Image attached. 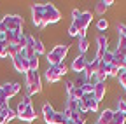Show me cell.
<instances>
[{
  "label": "cell",
  "mask_w": 126,
  "mask_h": 124,
  "mask_svg": "<svg viewBox=\"0 0 126 124\" xmlns=\"http://www.w3.org/2000/svg\"><path fill=\"white\" fill-rule=\"evenodd\" d=\"M67 53H68V45H65V44H63V45H54V49L47 53V63H49V67L63 63Z\"/></svg>",
  "instance_id": "1"
},
{
  "label": "cell",
  "mask_w": 126,
  "mask_h": 124,
  "mask_svg": "<svg viewBox=\"0 0 126 124\" xmlns=\"http://www.w3.org/2000/svg\"><path fill=\"white\" fill-rule=\"evenodd\" d=\"M26 86H28V95H35V93H40L42 89V82H40V75L33 70L26 72Z\"/></svg>",
  "instance_id": "2"
},
{
  "label": "cell",
  "mask_w": 126,
  "mask_h": 124,
  "mask_svg": "<svg viewBox=\"0 0 126 124\" xmlns=\"http://www.w3.org/2000/svg\"><path fill=\"white\" fill-rule=\"evenodd\" d=\"M91 12H88V11H84L82 14H81V18H77V19H74L72 21V25L77 28V32H79V39L81 37H86V30H88V26H89V23H91Z\"/></svg>",
  "instance_id": "3"
},
{
  "label": "cell",
  "mask_w": 126,
  "mask_h": 124,
  "mask_svg": "<svg viewBox=\"0 0 126 124\" xmlns=\"http://www.w3.org/2000/svg\"><path fill=\"white\" fill-rule=\"evenodd\" d=\"M60 19H61L60 11L53 4H44V26L51 23H58Z\"/></svg>",
  "instance_id": "4"
},
{
  "label": "cell",
  "mask_w": 126,
  "mask_h": 124,
  "mask_svg": "<svg viewBox=\"0 0 126 124\" xmlns=\"http://www.w3.org/2000/svg\"><path fill=\"white\" fill-rule=\"evenodd\" d=\"M2 23L7 28V32H21V28L25 25V21H23L21 16H5L2 19Z\"/></svg>",
  "instance_id": "5"
},
{
  "label": "cell",
  "mask_w": 126,
  "mask_h": 124,
  "mask_svg": "<svg viewBox=\"0 0 126 124\" xmlns=\"http://www.w3.org/2000/svg\"><path fill=\"white\" fill-rule=\"evenodd\" d=\"M32 19L39 28H44V4L32 5Z\"/></svg>",
  "instance_id": "6"
},
{
  "label": "cell",
  "mask_w": 126,
  "mask_h": 124,
  "mask_svg": "<svg viewBox=\"0 0 126 124\" xmlns=\"http://www.w3.org/2000/svg\"><path fill=\"white\" fill-rule=\"evenodd\" d=\"M12 65H14L16 70L21 72V73H26V72L30 70V67H28V58L25 56V53L16 54V56L12 58Z\"/></svg>",
  "instance_id": "7"
},
{
  "label": "cell",
  "mask_w": 126,
  "mask_h": 124,
  "mask_svg": "<svg viewBox=\"0 0 126 124\" xmlns=\"http://www.w3.org/2000/svg\"><path fill=\"white\" fill-rule=\"evenodd\" d=\"M86 67H88V59L84 54H79L75 56V59L72 61V70L75 73H81V72H86Z\"/></svg>",
  "instance_id": "8"
},
{
  "label": "cell",
  "mask_w": 126,
  "mask_h": 124,
  "mask_svg": "<svg viewBox=\"0 0 126 124\" xmlns=\"http://www.w3.org/2000/svg\"><path fill=\"white\" fill-rule=\"evenodd\" d=\"M19 84L18 82H9V84H4L2 86V93H4V96L9 100V98H12L14 95H18L19 93Z\"/></svg>",
  "instance_id": "9"
},
{
  "label": "cell",
  "mask_w": 126,
  "mask_h": 124,
  "mask_svg": "<svg viewBox=\"0 0 126 124\" xmlns=\"http://www.w3.org/2000/svg\"><path fill=\"white\" fill-rule=\"evenodd\" d=\"M60 77H61V72H60V67H58V65L47 67V70H46V79H47V82H56V81H60Z\"/></svg>",
  "instance_id": "10"
},
{
  "label": "cell",
  "mask_w": 126,
  "mask_h": 124,
  "mask_svg": "<svg viewBox=\"0 0 126 124\" xmlns=\"http://www.w3.org/2000/svg\"><path fill=\"white\" fill-rule=\"evenodd\" d=\"M21 37H23V33H21V32H5L4 40H5V44H7V45H18V44H19V40H21Z\"/></svg>",
  "instance_id": "11"
},
{
  "label": "cell",
  "mask_w": 126,
  "mask_h": 124,
  "mask_svg": "<svg viewBox=\"0 0 126 124\" xmlns=\"http://www.w3.org/2000/svg\"><path fill=\"white\" fill-rule=\"evenodd\" d=\"M105 91H107V86H105V81H100L94 84V89H93V95H94V100L96 101H102L105 98Z\"/></svg>",
  "instance_id": "12"
},
{
  "label": "cell",
  "mask_w": 126,
  "mask_h": 124,
  "mask_svg": "<svg viewBox=\"0 0 126 124\" xmlns=\"http://www.w3.org/2000/svg\"><path fill=\"white\" fill-rule=\"evenodd\" d=\"M42 114H44V121H46L47 124H54V115H56V112H54V108H53L49 103H46V105L42 107Z\"/></svg>",
  "instance_id": "13"
},
{
  "label": "cell",
  "mask_w": 126,
  "mask_h": 124,
  "mask_svg": "<svg viewBox=\"0 0 126 124\" xmlns=\"http://www.w3.org/2000/svg\"><path fill=\"white\" fill-rule=\"evenodd\" d=\"M107 42H109V39H107L105 35H98V39H96V44H98L96 59H100V61H102V56H103V53L107 51Z\"/></svg>",
  "instance_id": "14"
},
{
  "label": "cell",
  "mask_w": 126,
  "mask_h": 124,
  "mask_svg": "<svg viewBox=\"0 0 126 124\" xmlns=\"http://www.w3.org/2000/svg\"><path fill=\"white\" fill-rule=\"evenodd\" d=\"M23 53H25L26 58L35 56V39L32 35H26V45H25V51Z\"/></svg>",
  "instance_id": "15"
},
{
  "label": "cell",
  "mask_w": 126,
  "mask_h": 124,
  "mask_svg": "<svg viewBox=\"0 0 126 124\" xmlns=\"http://www.w3.org/2000/svg\"><path fill=\"white\" fill-rule=\"evenodd\" d=\"M16 117V112H12L11 108H9V105L7 107H4L2 110H0V124H7L9 121H12Z\"/></svg>",
  "instance_id": "16"
},
{
  "label": "cell",
  "mask_w": 126,
  "mask_h": 124,
  "mask_svg": "<svg viewBox=\"0 0 126 124\" xmlns=\"http://www.w3.org/2000/svg\"><path fill=\"white\" fill-rule=\"evenodd\" d=\"M21 121H25V122H32L35 119V110H33V107L32 105H26V108L23 110V114L21 115H18Z\"/></svg>",
  "instance_id": "17"
},
{
  "label": "cell",
  "mask_w": 126,
  "mask_h": 124,
  "mask_svg": "<svg viewBox=\"0 0 126 124\" xmlns=\"http://www.w3.org/2000/svg\"><path fill=\"white\" fill-rule=\"evenodd\" d=\"M112 65H114V67H117V68H124V67H126V54H121V53L114 51Z\"/></svg>",
  "instance_id": "18"
},
{
  "label": "cell",
  "mask_w": 126,
  "mask_h": 124,
  "mask_svg": "<svg viewBox=\"0 0 126 124\" xmlns=\"http://www.w3.org/2000/svg\"><path fill=\"white\" fill-rule=\"evenodd\" d=\"M100 63H102V61L96 59V58H94L91 63H88V67H86V75H96V73H98V68H100Z\"/></svg>",
  "instance_id": "19"
},
{
  "label": "cell",
  "mask_w": 126,
  "mask_h": 124,
  "mask_svg": "<svg viewBox=\"0 0 126 124\" xmlns=\"http://www.w3.org/2000/svg\"><path fill=\"white\" fill-rule=\"evenodd\" d=\"M112 117H114V110L105 108V110L100 114V117H98V124H109L110 121H112Z\"/></svg>",
  "instance_id": "20"
},
{
  "label": "cell",
  "mask_w": 126,
  "mask_h": 124,
  "mask_svg": "<svg viewBox=\"0 0 126 124\" xmlns=\"http://www.w3.org/2000/svg\"><path fill=\"white\" fill-rule=\"evenodd\" d=\"M110 68H112V65H105V63H100V68H98V79L100 81H105L107 77L110 75Z\"/></svg>",
  "instance_id": "21"
},
{
  "label": "cell",
  "mask_w": 126,
  "mask_h": 124,
  "mask_svg": "<svg viewBox=\"0 0 126 124\" xmlns=\"http://www.w3.org/2000/svg\"><path fill=\"white\" fill-rule=\"evenodd\" d=\"M72 84H74V87H82L84 84H88V75H86V72H81V73H77L75 81H74Z\"/></svg>",
  "instance_id": "22"
},
{
  "label": "cell",
  "mask_w": 126,
  "mask_h": 124,
  "mask_svg": "<svg viewBox=\"0 0 126 124\" xmlns=\"http://www.w3.org/2000/svg\"><path fill=\"white\" fill-rule=\"evenodd\" d=\"M82 96H84V91H82V87H74L72 89V93L68 95V98L70 100H82Z\"/></svg>",
  "instance_id": "23"
},
{
  "label": "cell",
  "mask_w": 126,
  "mask_h": 124,
  "mask_svg": "<svg viewBox=\"0 0 126 124\" xmlns=\"http://www.w3.org/2000/svg\"><path fill=\"white\" fill-rule=\"evenodd\" d=\"M77 47H79V51H81V54H84V53L89 49V40H88V37H81V39H79Z\"/></svg>",
  "instance_id": "24"
},
{
  "label": "cell",
  "mask_w": 126,
  "mask_h": 124,
  "mask_svg": "<svg viewBox=\"0 0 126 124\" xmlns=\"http://www.w3.org/2000/svg\"><path fill=\"white\" fill-rule=\"evenodd\" d=\"M112 122H114V124H124V122H126V115H124L123 112L116 110V112H114V117H112Z\"/></svg>",
  "instance_id": "25"
},
{
  "label": "cell",
  "mask_w": 126,
  "mask_h": 124,
  "mask_svg": "<svg viewBox=\"0 0 126 124\" xmlns=\"http://www.w3.org/2000/svg\"><path fill=\"white\" fill-rule=\"evenodd\" d=\"M28 67H30V70L37 72V68H39V56L37 54L32 56V58H28Z\"/></svg>",
  "instance_id": "26"
},
{
  "label": "cell",
  "mask_w": 126,
  "mask_h": 124,
  "mask_svg": "<svg viewBox=\"0 0 126 124\" xmlns=\"http://www.w3.org/2000/svg\"><path fill=\"white\" fill-rule=\"evenodd\" d=\"M112 59H114V53H110V51H105L103 56H102V63L105 65H112Z\"/></svg>",
  "instance_id": "27"
},
{
  "label": "cell",
  "mask_w": 126,
  "mask_h": 124,
  "mask_svg": "<svg viewBox=\"0 0 126 124\" xmlns=\"http://www.w3.org/2000/svg\"><path fill=\"white\" fill-rule=\"evenodd\" d=\"M65 108H67V110H70L72 114H74V112H77V110H79V108H77V100H70V98H68V101H67V107H65Z\"/></svg>",
  "instance_id": "28"
},
{
  "label": "cell",
  "mask_w": 126,
  "mask_h": 124,
  "mask_svg": "<svg viewBox=\"0 0 126 124\" xmlns=\"http://www.w3.org/2000/svg\"><path fill=\"white\" fill-rule=\"evenodd\" d=\"M77 108H79V112H81V114H86V112L89 110L88 101H84V100H79V101H77Z\"/></svg>",
  "instance_id": "29"
},
{
  "label": "cell",
  "mask_w": 126,
  "mask_h": 124,
  "mask_svg": "<svg viewBox=\"0 0 126 124\" xmlns=\"http://www.w3.org/2000/svg\"><path fill=\"white\" fill-rule=\"evenodd\" d=\"M0 58H7V44L4 39H0Z\"/></svg>",
  "instance_id": "30"
},
{
  "label": "cell",
  "mask_w": 126,
  "mask_h": 124,
  "mask_svg": "<svg viewBox=\"0 0 126 124\" xmlns=\"http://www.w3.org/2000/svg\"><path fill=\"white\" fill-rule=\"evenodd\" d=\"M44 53V45H42V42L39 40V39H35V54L39 56V54H42Z\"/></svg>",
  "instance_id": "31"
},
{
  "label": "cell",
  "mask_w": 126,
  "mask_h": 124,
  "mask_svg": "<svg viewBox=\"0 0 126 124\" xmlns=\"http://www.w3.org/2000/svg\"><path fill=\"white\" fill-rule=\"evenodd\" d=\"M96 26H98L100 32H103V30H107V28H109V21H107V19H100V21L96 23Z\"/></svg>",
  "instance_id": "32"
},
{
  "label": "cell",
  "mask_w": 126,
  "mask_h": 124,
  "mask_svg": "<svg viewBox=\"0 0 126 124\" xmlns=\"http://www.w3.org/2000/svg\"><path fill=\"white\" fill-rule=\"evenodd\" d=\"M107 9H109V7H107L105 2H98V4H96V12H98V14H103Z\"/></svg>",
  "instance_id": "33"
},
{
  "label": "cell",
  "mask_w": 126,
  "mask_h": 124,
  "mask_svg": "<svg viewBox=\"0 0 126 124\" xmlns=\"http://www.w3.org/2000/svg\"><path fill=\"white\" fill-rule=\"evenodd\" d=\"M4 107H7V98L4 96V93H2V86H0V110H2Z\"/></svg>",
  "instance_id": "34"
},
{
  "label": "cell",
  "mask_w": 126,
  "mask_h": 124,
  "mask_svg": "<svg viewBox=\"0 0 126 124\" xmlns=\"http://www.w3.org/2000/svg\"><path fill=\"white\" fill-rule=\"evenodd\" d=\"M117 110L126 115V101H124V100H119V101H117Z\"/></svg>",
  "instance_id": "35"
},
{
  "label": "cell",
  "mask_w": 126,
  "mask_h": 124,
  "mask_svg": "<svg viewBox=\"0 0 126 124\" xmlns=\"http://www.w3.org/2000/svg\"><path fill=\"white\" fill-rule=\"evenodd\" d=\"M119 82H121V86H123L124 91H126V70H123V73L119 75Z\"/></svg>",
  "instance_id": "36"
},
{
  "label": "cell",
  "mask_w": 126,
  "mask_h": 124,
  "mask_svg": "<svg viewBox=\"0 0 126 124\" xmlns=\"http://www.w3.org/2000/svg\"><path fill=\"white\" fill-rule=\"evenodd\" d=\"M117 32L119 37H126V25H117Z\"/></svg>",
  "instance_id": "37"
},
{
  "label": "cell",
  "mask_w": 126,
  "mask_h": 124,
  "mask_svg": "<svg viewBox=\"0 0 126 124\" xmlns=\"http://www.w3.org/2000/svg\"><path fill=\"white\" fill-rule=\"evenodd\" d=\"M68 33H70V37H77V35H79L77 28H75L74 25H70V28H68Z\"/></svg>",
  "instance_id": "38"
},
{
  "label": "cell",
  "mask_w": 126,
  "mask_h": 124,
  "mask_svg": "<svg viewBox=\"0 0 126 124\" xmlns=\"http://www.w3.org/2000/svg\"><path fill=\"white\" fill-rule=\"evenodd\" d=\"M58 67H60V72H61V75H65V73L68 72V67L65 65V61H63V63H60Z\"/></svg>",
  "instance_id": "39"
},
{
  "label": "cell",
  "mask_w": 126,
  "mask_h": 124,
  "mask_svg": "<svg viewBox=\"0 0 126 124\" xmlns=\"http://www.w3.org/2000/svg\"><path fill=\"white\" fill-rule=\"evenodd\" d=\"M5 32H7V28L4 26V23L0 21V39H4V35H5Z\"/></svg>",
  "instance_id": "40"
},
{
  "label": "cell",
  "mask_w": 126,
  "mask_h": 124,
  "mask_svg": "<svg viewBox=\"0 0 126 124\" xmlns=\"http://www.w3.org/2000/svg\"><path fill=\"white\" fill-rule=\"evenodd\" d=\"M81 14H82V11H79V9H74V11H72V16H74V19L81 18Z\"/></svg>",
  "instance_id": "41"
},
{
  "label": "cell",
  "mask_w": 126,
  "mask_h": 124,
  "mask_svg": "<svg viewBox=\"0 0 126 124\" xmlns=\"http://www.w3.org/2000/svg\"><path fill=\"white\" fill-rule=\"evenodd\" d=\"M72 89H74V84L72 82H67V93H68V95L72 93Z\"/></svg>",
  "instance_id": "42"
},
{
  "label": "cell",
  "mask_w": 126,
  "mask_h": 124,
  "mask_svg": "<svg viewBox=\"0 0 126 124\" xmlns=\"http://www.w3.org/2000/svg\"><path fill=\"white\" fill-rule=\"evenodd\" d=\"M65 124H74V121H70V119H68V121H67Z\"/></svg>",
  "instance_id": "43"
},
{
  "label": "cell",
  "mask_w": 126,
  "mask_h": 124,
  "mask_svg": "<svg viewBox=\"0 0 126 124\" xmlns=\"http://www.w3.org/2000/svg\"><path fill=\"white\" fill-rule=\"evenodd\" d=\"M109 124H114V122H112V121H110V122H109Z\"/></svg>",
  "instance_id": "44"
}]
</instances>
